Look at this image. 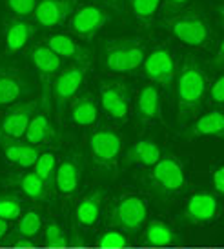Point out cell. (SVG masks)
Returning a JSON list of instances; mask_svg holds the SVG:
<instances>
[{
	"instance_id": "6da1fadb",
	"label": "cell",
	"mask_w": 224,
	"mask_h": 249,
	"mask_svg": "<svg viewBox=\"0 0 224 249\" xmlns=\"http://www.w3.org/2000/svg\"><path fill=\"white\" fill-rule=\"evenodd\" d=\"M208 93V76L201 64L193 56L182 60L175 75V100H177V122L186 124L195 117L204 104Z\"/></svg>"
},
{
	"instance_id": "7a4b0ae2",
	"label": "cell",
	"mask_w": 224,
	"mask_h": 249,
	"mask_svg": "<svg viewBox=\"0 0 224 249\" xmlns=\"http://www.w3.org/2000/svg\"><path fill=\"white\" fill-rule=\"evenodd\" d=\"M100 64L106 71L117 75H130L139 70L144 56L146 44L142 38L126 36V38H104L98 49Z\"/></svg>"
},
{
	"instance_id": "3957f363",
	"label": "cell",
	"mask_w": 224,
	"mask_h": 249,
	"mask_svg": "<svg viewBox=\"0 0 224 249\" xmlns=\"http://www.w3.org/2000/svg\"><path fill=\"white\" fill-rule=\"evenodd\" d=\"M169 31L189 48H206L211 42V24L199 9H184L169 18Z\"/></svg>"
},
{
	"instance_id": "277c9868",
	"label": "cell",
	"mask_w": 224,
	"mask_h": 249,
	"mask_svg": "<svg viewBox=\"0 0 224 249\" xmlns=\"http://www.w3.org/2000/svg\"><path fill=\"white\" fill-rule=\"evenodd\" d=\"M148 182L157 193L161 195L179 193L186 184L184 167H182L181 160L171 157V155L161 157L151 166V171L148 173Z\"/></svg>"
},
{
	"instance_id": "5b68a950",
	"label": "cell",
	"mask_w": 224,
	"mask_h": 249,
	"mask_svg": "<svg viewBox=\"0 0 224 249\" xmlns=\"http://www.w3.org/2000/svg\"><path fill=\"white\" fill-rule=\"evenodd\" d=\"M88 66L90 62H73L71 66L58 71L55 78L51 80V95L58 113H62L64 106H68L77 97L78 89L84 84Z\"/></svg>"
},
{
	"instance_id": "8992f818",
	"label": "cell",
	"mask_w": 224,
	"mask_h": 249,
	"mask_svg": "<svg viewBox=\"0 0 224 249\" xmlns=\"http://www.w3.org/2000/svg\"><path fill=\"white\" fill-rule=\"evenodd\" d=\"M142 70L146 78H149L151 82L159 84L162 88H171L175 82L177 68L175 60H173V53L169 51L168 46H155L142 62Z\"/></svg>"
},
{
	"instance_id": "52a82bcc",
	"label": "cell",
	"mask_w": 224,
	"mask_h": 249,
	"mask_svg": "<svg viewBox=\"0 0 224 249\" xmlns=\"http://www.w3.org/2000/svg\"><path fill=\"white\" fill-rule=\"evenodd\" d=\"M90 155L93 162L100 167H113L122 151V140L119 133L110 127H100L90 135L88 140Z\"/></svg>"
},
{
	"instance_id": "ba28073f",
	"label": "cell",
	"mask_w": 224,
	"mask_h": 249,
	"mask_svg": "<svg viewBox=\"0 0 224 249\" xmlns=\"http://www.w3.org/2000/svg\"><path fill=\"white\" fill-rule=\"evenodd\" d=\"M110 22V11L100 4H84L73 11L70 20V31L78 38L90 40Z\"/></svg>"
},
{
	"instance_id": "9c48e42d",
	"label": "cell",
	"mask_w": 224,
	"mask_h": 249,
	"mask_svg": "<svg viewBox=\"0 0 224 249\" xmlns=\"http://www.w3.org/2000/svg\"><path fill=\"white\" fill-rule=\"evenodd\" d=\"M100 104L113 120L124 124L130 118V111H131L128 86L120 80H102L100 82Z\"/></svg>"
},
{
	"instance_id": "30bf717a",
	"label": "cell",
	"mask_w": 224,
	"mask_h": 249,
	"mask_svg": "<svg viewBox=\"0 0 224 249\" xmlns=\"http://www.w3.org/2000/svg\"><path fill=\"white\" fill-rule=\"evenodd\" d=\"M148 216L146 202L142 200L140 196L135 195H128L122 196L115 208H113V224L119 228L126 229V231H139Z\"/></svg>"
},
{
	"instance_id": "8fae6325",
	"label": "cell",
	"mask_w": 224,
	"mask_h": 249,
	"mask_svg": "<svg viewBox=\"0 0 224 249\" xmlns=\"http://www.w3.org/2000/svg\"><path fill=\"white\" fill-rule=\"evenodd\" d=\"M31 91L33 86L26 73L11 68L0 70V107L19 104Z\"/></svg>"
},
{
	"instance_id": "7c38bea8",
	"label": "cell",
	"mask_w": 224,
	"mask_h": 249,
	"mask_svg": "<svg viewBox=\"0 0 224 249\" xmlns=\"http://www.w3.org/2000/svg\"><path fill=\"white\" fill-rule=\"evenodd\" d=\"M28 56L33 68L37 70L44 86V102H48L49 84L56 76V73L62 70V58L55 55L46 44H35L28 49Z\"/></svg>"
},
{
	"instance_id": "4fadbf2b",
	"label": "cell",
	"mask_w": 224,
	"mask_h": 249,
	"mask_svg": "<svg viewBox=\"0 0 224 249\" xmlns=\"http://www.w3.org/2000/svg\"><path fill=\"white\" fill-rule=\"evenodd\" d=\"M37 113V102H24L9 107L6 115L0 120V131L9 139H19L26 135L29 122Z\"/></svg>"
},
{
	"instance_id": "5bb4252c",
	"label": "cell",
	"mask_w": 224,
	"mask_h": 249,
	"mask_svg": "<svg viewBox=\"0 0 224 249\" xmlns=\"http://www.w3.org/2000/svg\"><path fill=\"white\" fill-rule=\"evenodd\" d=\"M75 9V0H38L33 15L42 28H56L70 18Z\"/></svg>"
},
{
	"instance_id": "9a60e30c",
	"label": "cell",
	"mask_w": 224,
	"mask_h": 249,
	"mask_svg": "<svg viewBox=\"0 0 224 249\" xmlns=\"http://www.w3.org/2000/svg\"><path fill=\"white\" fill-rule=\"evenodd\" d=\"M0 147L11 164L20 167H33L40 155L38 147L28 142H20L19 139H9L2 131H0Z\"/></svg>"
},
{
	"instance_id": "2e32d148",
	"label": "cell",
	"mask_w": 224,
	"mask_h": 249,
	"mask_svg": "<svg viewBox=\"0 0 224 249\" xmlns=\"http://www.w3.org/2000/svg\"><path fill=\"white\" fill-rule=\"evenodd\" d=\"M217 198L210 193L191 195L184 208V218L191 224H206L217 216Z\"/></svg>"
},
{
	"instance_id": "e0dca14e",
	"label": "cell",
	"mask_w": 224,
	"mask_h": 249,
	"mask_svg": "<svg viewBox=\"0 0 224 249\" xmlns=\"http://www.w3.org/2000/svg\"><path fill=\"white\" fill-rule=\"evenodd\" d=\"M137 118L140 124H153L161 118V93L155 84H146L142 86L137 93Z\"/></svg>"
},
{
	"instance_id": "ac0fdd59",
	"label": "cell",
	"mask_w": 224,
	"mask_h": 249,
	"mask_svg": "<svg viewBox=\"0 0 224 249\" xmlns=\"http://www.w3.org/2000/svg\"><path fill=\"white\" fill-rule=\"evenodd\" d=\"M44 44L60 58H68V60H73V62H90L91 60L90 49L84 48L80 42L75 40L70 35L56 33V35H51L49 38H46Z\"/></svg>"
},
{
	"instance_id": "d6986e66",
	"label": "cell",
	"mask_w": 224,
	"mask_h": 249,
	"mask_svg": "<svg viewBox=\"0 0 224 249\" xmlns=\"http://www.w3.org/2000/svg\"><path fill=\"white\" fill-rule=\"evenodd\" d=\"M80 175L82 166L77 157H68L56 166L55 173V186L62 195H73L80 186Z\"/></svg>"
},
{
	"instance_id": "ffe728a7",
	"label": "cell",
	"mask_w": 224,
	"mask_h": 249,
	"mask_svg": "<svg viewBox=\"0 0 224 249\" xmlns=\"http://www.w3.org/2000/svg\"><path fill=\"white\" fill-rule=\"evenodd\" d=\"M35 33L33 24L28 18H20V17H15L9 18L4 26V38H6V49L9 53H17L20 51Z\"/></svg>"
},
{
	"instance_id": "44dd1931",
	"label": "cell",
	"mask_w": 224,
	"mask_h": 249,
	"mask_svg": "<svg viewBox=\"0 0 224 249\" xmlns=\"http://www.w3.org/2000/svg\"><path fill=\"white\" fill-rule=\"evenodd\" d=\"M70 122L80 127H90L97 124L98 120V106L97 100L91 95H80L71 100L70 111H68Z\"/></svg>"
},
{
	"instance_id": "7402d4cb",
	"label": "cell",
	"mask_w": 224,
	"mask_h": 249,
	"mask_svg": "<svg viewBox=\"0 0 224 249\" xmlns=\"http://www.w3.org/2000/svg\"><path fill=\"white\" fill-rule=\"evenodd\" d=\"M224 129V115L221 109H213L203 117L186 131V139H204V137H221Z\"/></svg>"
},
{
	"instance_id": "603a6c76",
	"label": "cell",
	"mask_w": 224,
	"mask_h": 249,
	"mask_svg": "<svg viewBox=\"0 0 224 249\" xmlns=\"http://www.w3.org/2000/svg\"><path fill=\"white\" fill-rule=\"evenodd\" d=\"M26 140L31 145L38 144H49V142H55L56 140V131L53 124H51V118L48 113H35L31 122H29L28 129H26Z\"/></svg>"
},
{
	"instance_id": "cb8c5ba5",
	"label": "cell",
	"mask_w": 224,
	"mask_h": 249,
	"mask_svg": "<svg viewBox=\"0 0 224 249\" xmlns=\"http://www.w3.org/2000/svg\"><path fill=\"white\" fill-rule=\"evenodd\" d=\"M161 159V149L159 145L151 142V140H139L135 142L130 149H128L126 157H124V164L126 166H142V167H151Z\"/></svg>"
},
{
	"instance_id": "d4e9b609",
	"label": "cell",
	"mask_w": 224,
	"mask_h": 249,
	"mask_svg": "<svg viewBox=\"0 0 224 249\" xmlns=\"http://www.w3.org/2000/svg\"><path fill=\"white\" fill-rule=\"evenodd\" d=\"M100 206H102V193L100 191L84 196L82 200L78 202L77 211H75L78 224H82L86 228L95 226L98 216H100Z\"/></svg>"
},
{
	"instance_id": "484cf974",
	"label": "cell",
	"mask_w": 224,
	"mask_h": 249,
	"mask_svg": "<svg viewBox=\"0 0 224 249\" xmlns=\"http://www.w3.org/2000/svg\"><path fill=\"white\" fill-rule=\"evenodd\" d=\"M144 240L149 246H169V244H173L175 236H173V231L169 226H166L164 222L153 220L146 226Z\"/></svg>"
},
{
	"instance_id": "4316f807",
	"label": "cell",
	"mask_w": 224,
	"mask_h": 249,
	"mask_svg": "<svg viewBox=\"0 0 224 249\" xmlns=\"http://www.w3.org/2000/svg\"><path fill=\"white\" fill-rule=\"evenodd\" d=\"M161 2L162 0H128V6L137 17V20L148 24L153 20V17L161 7Z\"/></svg>"
},
{
	"instance_id": "83f0119b",
	"label": "cell",
	"mask_w": 224,
	"mask_h": 249,
	"mask_svg": "<svg viewBox=\"0 0 224 249\" xmlns=\"http://www.w3.org/2000/svg\"><path fill=\"white\" fill-rule=\"evenodd\" d=\"M56 159L53 153H40L38 155V159L35 162V171L33 173L37 177H40V178L46 182V186H49L53 180H55V173H56Z\"/></svg>"
},
{
	"instance_id": "f1b7e54d",
	"label": "cell",
	"mask_w": 224,
	"mask_h": 249,
	"mask_svg": "<svg viewBox=\"0 0 224 249\" xmlns=\"http://www.w3.org/2000/svg\"><path fill=\"white\" fill-rule=\"evenodd\" d=\"M20 189L24 191L26 196L33 198V200H42L46 196V182L40 177H37L35 173H26L20 178Z\"/></svg>"
},
{
	"instance_id": "f546056e",
	"label": "cell",
	"mask_w": 224,
	"mask_h": 249,
	"mask_svg": "<svg viewBox=\"0 0 224 249\" xmlns=\"http://www.w3.org/2000/svg\"><path fill=\"white\" fill-rule=\"evenodd\" d=\"M40 228H42V218L37 211L24 213L20 216V220H19V233H20V236L31 238V236H35L40 231Z\"/></svg>"
},
{
	"instance_id": "4dcf8cb0",
	"label": "cell",
	"mask_w": 224,
	"mask_h": 249,
	"mask_svg": "<svg viewBox=\"0 0 224 249\" xmlns=\"http://www.w3.org/2000/svg\"><path fill=\"white\" fill-rule=\"evenodd\" d=\"M44 244L49 246V248H66L68 246V238H66L62 228L56 222H49L48 226H46Z\"/></svg>"
},
{
	"instance_id": "1f68e13d",
	"label": "cell",
	"mask_w": 224,
	"mask_h": 249,
	"mask_svg": "<svg viewBox=\"0 0 224 249\" xmlns=\"http://www.w3.org/2000/svg\"><path fill=\"white\" fill-rule=\"evenodd\" d=\"M0 218L4 220H17L20 218V202L15 196L0 198Z\"/></svg>"
},
{
	"instance_id": "d6a6232c",
	"label": "cell",
	"mask_w": 224,
	"mask_h": 249,
	"mask_svg": "<svg viewBox=\"0 0 224 249\" xmlns=\"http://www.w3.org/2000/svg\"><path fill=\"white\" fill-rule=\"evenodd\" d=\"M38 0H7V7L15 17L26 18L29 15H33Z\"/></svg>"
},
{
	"instance_id": "836d02e7",
	"label": "cell",
	"mask_w": 224,
	"mask_h": 249,
	"mask_svg": "<svg viewBox=\"0 0 224 249\" xmlns=\"http://www.w3.org/2000/svg\"><path fill=\"white\" fill-rule=\"evenodd\" d=\"M98 246L102 249H119L126 246V236L119 231H108L98 238Z\"/></svg>"
},
{
	"instance_id": "e575fe53",
	"label": "cell",
	"mask_w": 224,
	"mask_h": 249,
	"mask_svg": "<svg viewBox=\"0 0 224 249\" xmlns=\"http://www.w3.org/2000/svg\"><path fill=\"white\" fill-rule=\"evenodd\" d=\"M189 2L191 0H162L161 6H162V17L166 18H171V17H175L177 13H181L184 7L189 6Z\"/></svg>"
},
{
	"instance_id": "d590c367",
	"label": "cell",
	"mask_w": 224,
	"mask_h": 249,
	"mask_svg": "<svg viewBox=\"0 0 224 249\" xmlns=\"http://www.w3.org/2000/svg\"><path fill=\"white\" fill-rule=\"evenodd\" d=\"M210 100L215 106H223L224 102V76H217V80L210 88Z\"/></svg>"
},
{
	"instance_id": "8d00e7d4",
	"label": "cell",
	"mask_w": 224,
	"mask_h": 249,
	"mask_svg": "<svg viewBox=\"0 0 224 249\" xmlns=\"http://www.w3.org/2000/svg\"><path fill=\"white\" fill-rule=\"evenodd\" d=\"M213 187L219 195L224 193V167H217L213 173Z\"/></svg>"
},
{
	"instance_id": "74e56055",
	"label": "cell",
	"mask_w": 224,
	"mask_h": 249,
	"mask_svg": "<svg viewBox=\"0 0 224 249\" xmlns=\"http://www.w3.org/2000/svg\"><path fill=\"white\" fill-rule=\"evenodd\" d=\"M100 6L110 7L115 13H124V0H97Z\"/></svg>"
},
{
	"instance_id": "f35d334b",
	"label": "cell",
	"mask_w": 224,
	"mask_h": 249,
	"mask_svg": "<svg viewBox=\"0 0 224 249\" xmlns=\"http://www.w3.org/2000/svg\"><path fill=\"white\" fill-rule=\"evenodd\" d=\"M223 42H221V44H219V48H217V55H215V66H217V68H221V66H223Z\"/></svg>"
},
{
	"instance_id": "ab89813d",
	"label": "cell",
	"mask_w": 224,
	"mask_h": 249,
	"mask_svg": "<svg viewBox=\"0 0 224 249\" xmlns=\"http://www.w3.org/2000/svg\"><path fill=\"white\" fill-rule=\"evenodd\" d=\"M6 233H7V220L0 218V238L6 235Z\"/></svg>"
},
{
	"instance_id": "60d3db41",
	"label": "cell",
	"mask_w": 224,
	"mask_h": 249,
	"mask_svg": "<svg viewBox=\"0 0 224 249\" xmlns=\"http://www.w3.org/2000/svg\"><path fill=\"white\" fill-rule=\"evenodd\" d=\"M17 246H19V248H29V246H31V242H29V240H19V242H17Z\"/></svg>"
}]
</instances>
